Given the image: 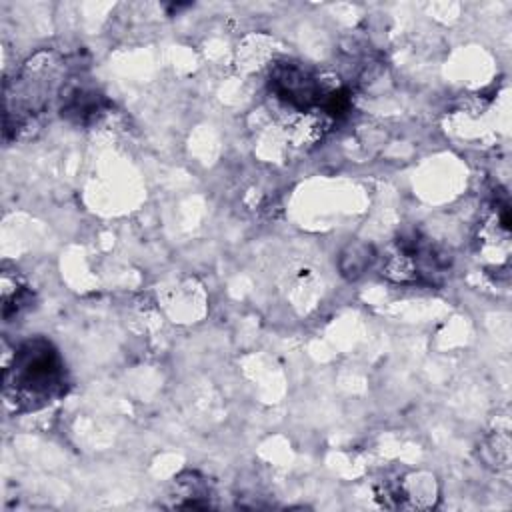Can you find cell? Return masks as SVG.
<instances>
[{
    "mask_svg": "<svg viewBox=\"0 0 512 512\" xmlns=\"http://www.w3.org/2000/svg\"><path fill=\"white\" fill-rule=\"evenodd\" d=\"M64 368L50 342L36 338L18 348L4 372V392L16 406L38 408L64 392Z\"/></svg>",
    "mask_w": 512,
    "mask_h": 512,
    "instance_id": "cell-1",
    "label": "cell"
}]
</instances>
